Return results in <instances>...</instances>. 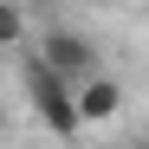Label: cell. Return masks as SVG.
Segmentation results:
<instances>
[{"mask_svg": "<svg viewBox=\"0 0 149 149\" xmlns=\"http://www.w3.org/2000/svg\"><path fill=\"white\" fill-rule=\"evenodd\" d=\"M45 7H52V0H26V13H45Z\"/></svg>", "mask_w": 149, "mask_h": 149, "instance_id": "5", "label": "cell"}, {"mask_svg": "<svg viewBox=\"0 0 149 149\" xmlns=\"http://www.w3.org/2000/svg\"><path fill=\"white\" fill-rule=\"evenodd\" d=\"M71 104H78V117H84V123H110V117L123 110V84H117V78H104V71H91V78L71 84Z\"/></svg>", "mask_w": 149, "mask_h": 149, "instance_id": "3", "label": "cell"}, {"mask_svg": "<svg viewBox=\"0 0 149 149\" xmlns=\"http://www.w3.org/2000/svg\"><path fill=\"white\" fill-rule=\"evenodd\" d=\"M19 91H26L33 117H39L58 143H78V136H84V117H78V104H71V78H58L39 52L19 58Z\"/></svg>", "mask_w": 149, "mask_h": 149, "instance_id": "1", "label": "cell"}, {"mask_svg": "<svg viewBox=\"0 0 149 149\" xmlns=\"http://www.w3.org/2000/svg\"><path fill=\"white\" fill-rule=\"evenodd\" d=\"M26 26H33L26 0H0V52H13V45H26Z\"/></svg>", "mask_w": 149, "mask_h": 149, "instance_id": "4", "label": "cell"}, {"mask_svg": "<svg viewBox=\"0 0 149 149\" xmlns=\"http://www.w3.org/2000/svg\"><path fill=\"white\" fill-rule=\"evenodd\" d=\"M33 52H39L45 65H52L58 78H71V84H78V78H91V71H104V58H97V39L71 33V26H45Z\"/></svg>", "mask_w": 149, "mask_h": 149, "instance_id": "2", "label": "cell"}]
</instances>
